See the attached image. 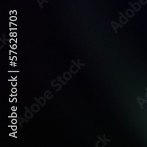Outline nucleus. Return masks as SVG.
<instances>
[{"label":"nucleus","instance_id":"nucleus-7","mask_svg":"<svg viewBox=\"0 0 147 147\" xmlns=\"http://www.w3.org/2000/svg\"><path fill=\"white\" fill-rule=\"evenodd\" d=\"M17 122V120L16 119H13L11 120V123L13 124H16Z\"/></svg>","mask_w":147,"mask_h":147},{"label":"nucleus","instance_id":"nucleus-4","mask_svg":"<svg viewBox=\"0 0 147 147\" xmlns=\"http://www.w3.org/2000/svg\"><path fill=\"white\" fill-rule=\"evenodd\" d=\"M63 77H64L63 78L66 80H69L71 78V75L68 72H65L64 73V74L63 75Z\"/></svg>","mask_w":147,"mask_h":147},{"label":"nucleus","instance_id":"nucleus-13","mask_svg":"<svg viewBox=\"0 0 147 147\" xmlns=\"http://www.w3.org/2000/svg\"><path fill=\"white\" fill-rule=\"evenodd\" d=\"M98 137L99 138V139H100V140H101V141H102V142H103L104 144H105V145H106V143H105V141H104L103 140H102V139L100 138V136H98Z\"/></svg>","mask_w":147,"mask_h":147},{"label":"nucleus","instance_id":"nucleus-8","mask_svg":"<svg viewBox=\"0 0 147 147\" xmlns=\"http://www.w3.org/2000/svg\"><path fill=\"white\" fill-rule=\"evenodd\" d=\"M14 117V118H16V117H17V114L16 113H12V114H11V116H10V117Z\"/></svg>","mask_w":147,"mask_h":147},{"label":"nucleus","instance_id":"nucleus-12","mask_svg":"<svg viewBox=\"0 0 147 147\" xmlns=\"http://www.w3.org/2000/svg\"><path fill=\"white\" fill-rule=\"evenodd\" d=\"M16 134V132H13V133H11V134H9V136H12V137H15V134Z\"/></svg>","mask_w":147,"mask_h":147},{"label":"nucleus","instance_id":"nucleus-5","mask_svg":"<svg viewBox=\"0 0 147 147\" xmlns=\"http://www.w3.org/2000/svg\"><path fill=\"white\" fill-rule=\"evenodd\" d=\"M17 81H12V82H11V85L13 87H16V86H17Z\"/></svg>","mask_w":147,"mask_h":147},{"label":"nucleus","instance_id":"nucleus-14","mask_svg":"<svg viewBox=\"0 0 147 147\" xmlns=\"http://www.w3.org/2000/svg\"><path fill=\"white\" fill-rule=\"evenodd\" d=\"M16 48H17V45H13V49H14V50H16Z\"/></svg>","mask_w":147,"mask_h":147},{"label":"nucleus","instance_id":"nucleus-1","mask_svg":"<svg viewBox=\"0 0 147 147\" xmlns=\"http://www.w3.org/2000/svg\"><path fill=\"white\" fill-rule=\"evenodd\" d=\"M25 109H26V112L25 113V117H26V118L27 119H31L32 118L34 114L30 111V110L27 108V107H25Z\"/></svg>","mask_w":147,"mask_h":147},{"label":"nucleus","instance_id":"nucleus-6","mask_svg":"<svg viewBox=\"0 0 147 147\" xmlns=\"http://www.w3.org/2000/svg\"><path fill=\"white\" fill-rule=\"evenodd\" d=\"M9 127H11V129H13V131H16L17 129V127L16 125H13V126L9 125Z\"/></svg>","mask_w":147,"mask_h":147},{"label":"nucleus","instance_id":"nucleus-11","mask_svg":"<svg viewBox=\"0 0 147 147\" xmlns=\"http://www.w3.org/2000/svg\"><path fill=\"white\" fill-rule=\"evenodd\" d=\"M11 109L13 110V111H17V107H13L11 108Z\"/></svg>","mask_w":147,"mask_h":147},{"label":"nucleus","instance_id":"nucleus-3","mask_svg":"<svg viewBox=\"0 0 147 147\" xmlns=\"http://www.w3.org/2000/svg\"><path fill=\"white\" fill-rule=\"evenodd\" d=\"M34 99H35V100H36V101H37L42 107H43V106L45 104V103H46V101H45V100L44 98L43 97L40 98H38V100L36 99V98H35Z\"/></svg>","mask_w":147,"mask_h":147},{"label":"nucleus","instance_id":"nucleus-9","mask_svg":"<svg viewBox=\"0 0 147 147\" xmlns=\"http://www.w3.org/2000/svg\"><path fill=\"white\" fill-rule=\"evenodd\" d=\"M17 88H16L15 87H14V88H13L11 89V92H13V93H16L17 92Z\"/></svg>","mask_w":147,"mask_h":147},{"label":"nucleus","instance_id":"nucleus-10","mask_svg":"<svg viewBox=\"0 0 147 147\" xmlns=\"http://www.w3.org/2000/svg\"><path fill=\"white\" fill-rule=\"evenodd\" d=\"M72 62L76 66H77V67H78L79 69H81L80 67V66H78V64H77L75 63V61H74V60H72Z\"/></svg>","mask_w":147,"mask_h":147},{"label":"nucleus","instance_id":"nucleus-2","mask_svg":"<svg viewBox=\"0 0 147 147\" xmlns=\"http://www.w3.org/2000/svg\"><path fill=\"white\" fill-rule=\"evenodd\" d=\"M40 106L36 104H34L31 106V110L34 113L38 112L40 111Z\"/></svg>","mask_w":147,"mask_h":147}]
</instances>
